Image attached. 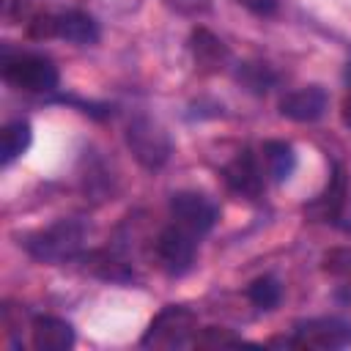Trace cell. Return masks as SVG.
<instances>
[{"instance_id":"obj_1","label":"cell","mask_w":351,"mask_h":351,"mask_svg":"<svg viewBox=\"0 0 351 351\" xmlns=\"http://www.w3.org/2000/svg\"><path fill=\"white\" fill-rule=\"evenodd\" d=\"M85 239V225L77 219H60L33 236H27L25 250L44 263H60L71 255H77V250L82 247Z\"/></svg>"},{"instance_id":"obj_2","label":"cell","mask_w":351,"mask_h":351,"mask_svg":"<svg viewBox=\"0 0 351 351\" xmlns=\"http://www.w3.org/2000/svg\"><path fill=\"white\" fill-rule=\"evenodd\" d=\"M3 77H5V82H11L14 88L27 90V93H49L60 82V74H58L55 63L49 58H44V55L5 58Z\"/></svg>"},{"instance_id":"obj_3","label":"cell","mask_w":351,"mask_h":351,"mask_svg":"<svg viewBox=\"0 0 351 351\" xmlns=\"http://www.w3.org/2000/svg\"><path fill=\"white\" fill-rule=\"evenodd\" d=\"M197 329V318H195V313L192 310H186V307H176V304H170V307H165L154 321H151V326H148V332L143 335V346L145 348H178V346H184L186 340H189V335Z\"/></svg>"},{"instance_id":"obj_4","label":"cell","mask_w":351,"mask_h":351,"mask_svg":"<svg viewBox=\"0 0 351 351\" xmlns=\"http://www.w3.org/2000/svg\"><path fill=\"white\" fill-rule=\"evenodd\" d=\"M197 236L189 233L186 228L181 225H170L159 233L156 239V255H159V263L167 274L173 277H181L192 269L195 263V252H197Z\"/></svg>"},{"instance_id":"obj_5","label":"cell","mask_w":351,"mask_h":351,"mask_svg":"<svg viewBox=\"0 0 351 351\" xmlns=\"http://www.w3.org/2000/svg\"><path fill=\"white\" fill-rule=\"evenodd\" d=\"M126 143H129L132 154L145 167H159L170 156V137H167V132L159 123L148 121V118H137V121L129 123Z\"/></svg>"},{"instance_id":"obj_6","label":"cell","mask_w":351,"mask_h":351,"mask_svg":"<svg viewBox=\"0 0 351 351\" xmlns=\"http://www.w3.org/2000/svg\"><path fill=\"white\" fill-rule=\"evenodd\" d=\"M170 214H173L176 225L186 228L195 236L208 233L219 217L217 206L200 192H176L170 197Z\"/></svg>"},{"instance_id":"obj_7","label":"cell","mask_w":351,"mask_h":351,"mask_svg":"<svg viewBox=\"0 0 351 351\" xmlns=\"http://www.w3.org/2000/svg\"><path fill=\"white\" fill-rule=\"evenodd\" d=\"M293 343L307 348H343L351 343V324L343 318H313L296 326Z\"/></svg>"},{"instance_id":"obj_8","label":"cell","mask_w":351,"mask_h":351,"mask_svg":"<svg viewBox=\"0 0 351 351\" xmlns=\"http://www.w3.org/2000/svg\"><path fill=\"white\" fill-rule=\"evenodd\" d=\"M329 107V96L321 85H307V88H299L293 93H288L282 101H280V115L282 118H291V121H299V123H310V121H318Z\"/></svg>"},{"instance_id":"obj_9","label":"cell","mask_w":351,"mask_h":351,"mask_svg":"<svg viewBox=\"0 0 351 351\" xmlns=\"http://www.w3.org/2000/svg\"><path fill=\"white\" fill-rule=\"evenodd\" d=\"M33 346L38 351H66L74 346V329L63 318L41 315L33 321Z\"/></svg>"},{"instance_id":"obj_10","label":"cell","mask_w":351,"mask_h":351,"mask_svg":"<svg viewBox=\"0 0 351 351\" xmlns=\"http://www.w3.org/2000/svg\"><path fill=\"white\" fill-rule=\"evenodd\" d=\"M52 36L71 41V44H93L99 41V25L90 14L66 11L60 16H52Z\"/></svg>"},{"instance_id":"obj_11","label":"cell","mask_w":351,"mask_h":351,"mask_svg":"<svg viewBox=\"0 0 351 351\" xmlns=\"http://www.w3.org/2000/svg\"><path fill=\"white\" fill-rule=\"evenodd\" d=\"M225 181L230 184V189L247 195V197H258L261 189H263V178H261V170L252 159L250 151H241L228 167H225Z\"/></svg>"},{"instance_id":"obj_12","label":"cell","mask_w":351,"mask_h":351,"mask_svg":"<svg viewBox=\"0 0 351 351\" xmlns=\"http://www.w3.org/2000/svg\"><path fill=\"white\" fill-rule=\"evenodd\" d=\"M33 140V129L27 121H11L0 132V165L8 167L14 159H19Z\"/></svg>"},{"instance_id":"obj_13","label":"cell","mask_w":351,"mask_h":351,"mask_svg":"<svg viewBox=\"0 0 351 351\" xmlns=\"http://www.w3.org/2000/svg\"><path fill=\"white\" fill-rule=\"evenodd\" d=\"M263 156H266V167H269V176L274 181H285L291 178L293 167H296V151L291 143L285 140H269L263 145Z\"/></svg>"},{"instance_id":"obj_14","label":"cell","mask_w":351,"mask_h":351,"mask_svg":"<svg viewBox=\"0 0 351 351\" xmlns=\"http://www.w3.org/2000/svg\"><path fill=\"white\" fill-rule=\"evenodd\" d=\"M192 52H195V60L203 63V66H217L228 55V49L222 47V41L214 38L208 30H197L192 36Z\"/></svg>"},{"instance_id":"obj_15","label":"cell","mask_w":351,"mask_h":351,"mask_svg":"<svg viewBox=\"0 0 351 351\" xmlns=\"http://www.w3.org/2000/svg\"><path fill=\"white\" fill-rule=\"evenodd\" d=\"M280 296H282V288L274 277H258L255 282H250L247 288V299L258 307V310H271L280 304Z\"/></svg>"},{"instance_id":"obj_16","label":"cell","mask_w":351,"mask_h":351,"mask_svg":"<svg viewBox=\"0 0 351 351\" xmlns=\"http://www.w3.org/2000/svg\"><path fill=\"white\" fill-rule=\"evenodd\" d=\"M195 343H197V346H239L241 340L233 337V335H228L225 329L211 326V329H206V335H200Z\"/></svg>"},{"instance_id":"obj_17","label":"cell","mask_w":351,"mask_h":351,"mask_svg":"<svg viewBox=\"0 0 351 351\" xmlns=\"http://www.w3.org/2000/svg\"><path fill=\"white\" fill-rule=\"evenodd\" d=\"M236 3L244 5L247 11L258 14V16H269V14H274V8H277V0H236Z\"/></svg>"},{"instance_id":"obj_18","label":"cell","mask_w":351,"mask_h":351,"mask_svg":"<svg viewBox=\"0 0 351 351\" xmlns=\"http://www.w3.org/2000/svg\"><path fill=\"white\" fill-rule=\"evenodd\" d=\"M346 123H351V99L346 101Z\"/></svg>"},{"instance_id":"obj_19","label":"cell","mask_w":351,"mask_h":351,"mask_svg":"<svg viewBox=\"0 0 351 351\" xmlns=\"http://www.w3.org/2000/svg\"><path fill=\"white\" fill-rule=\"evenodd\" d=\"M8 3H11V0H8Z\"/></svg>"}]
</instances>
